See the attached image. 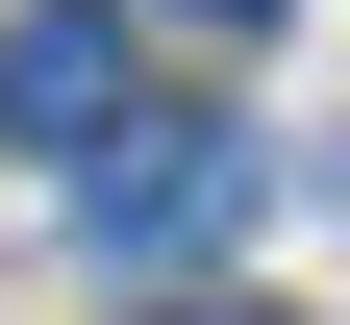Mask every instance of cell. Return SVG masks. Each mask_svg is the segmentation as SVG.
<instances>
[{"label": "cell", "instance_id": "1", "mask_svg": "<svg viewBox=\"0 0 350 325\" xmlns=\"http://www.w3.org/2000/svg\"><path fill=\"white\" fill-rule=\"evenodd\" d=\"M250 200H275V175H250L226 125H125V151H75V250H100V275H200V250H250Z\"/></svg>", "mask_w": 350, "mask_h": 325}, {"label": "cell", "instance_id": "2", "mask_svg": "<svg viewBox=\"0 0 350 325\" xmlns=\"http://www.w3.org/2000/svg\"><path fill=\"white\" fill-rule=\"evenodd\" d=\"M125 125V0H25L0 25V151H100Z\"/></svg>", "mask_w": 350, "mask_h": 325}, {"label": "cell", "instance_id": "3", "mask_svg": "<svg viewBox=\"0 0 350 325\" xmlns=\"http://www.w3.org/2000/svg\"><path fill=\"white\" fill-rule=\"evenodd\" d=\"M150 25H275V0H150Z\"/></svg>", "mask_w": 350, "mask_h": 325}, {"label": "cell", "instance_id": "4", "mask_svg": "<svg viewBox=\"0 0 350 325\" xmlns=\"http://www.w3.org/2000/svg\"><path fill=\"white\" fill-rule=\"evenodd\" d=\"M150 325H275V300H150Z\"/></svg>", "mask_w": 350, "mask_h": 325}]
</instances>
